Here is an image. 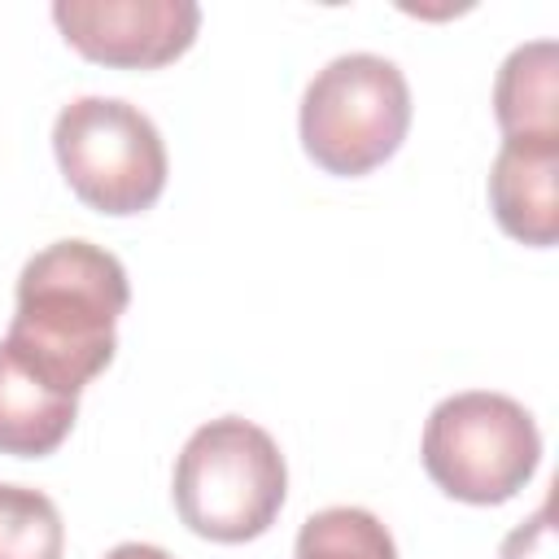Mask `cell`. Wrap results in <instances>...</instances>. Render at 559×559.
I'll use <instances>...</instances> for the list:
<instances>
[{
  "label": "cell",
  "mask_w": 559,
  "mask_h": 559,
  "mask_svg": "<svg viewBox=\"0 0 559 559\" xmlns=\"http://www.w3.org/2000/svg\"><path fill=\"white\" fill-rule=\"evenodd\" d=\"M131 301L122 262L92 240H57L39 249L17 275V310L9 345L44 371L57 389L83 393L114 349V323Z\"/></svg>",
  "instance_id": "obj_1"
},
{
  "label": "cell",
  "mask_w": 559,
  "mask_h": 559,
  "mask_svg": "<svg viewBox=\"0 0 559 559\" xmlns=\"http://www.w3.org/2000/svg\"><path fill=\"white\" fill-rule=\"evenodd\" d=\"M175 511L210 542L262 537L288 493V467L266 428L240 415L201 424L175 459Z\"/></svg>",
  "instance_id": "obj_2"
},
{
  "label": "cell",
  "mask_w": 559,
  "mask_h": 559,
  "mask_svg": "<svg viewBox=\"0 0 559 559\" xmlns=\"http://www.w3.org/2000/svg\"><path fill=\"white\" fill-rule=\"evenodd\" d=\"M411 131L406 74L376 52L332 57L301 96V148L328 175H367L384 166Z\"/></svg>",
  "instance_id": "obj_3"
},
{
  "label": "cell",
  "mask_w": 559,
  "mask_h": 559,
  "mask_svg": "<svg viewBox=\"0 0 559 559\" xmlns=\"http://www.w3.org/2000/svg\"><path fill=\"white\" fill-rule=\"evenodd\" d=\"M419 454L441 493L493 507L533 480L542 463V432L515 397L467 389L432 406Z\"/></svg>",
  "instance_id": "obj_4"
},
{
  "label": "cell",
  "mask_w": 559,
  "mask_h": 559,
  "mask_svg": "<svg viewBox=\"0 0 559 559\" xmlns=\"http://www.w3.org/2000/svg\"><path fill=\"white\" fill-rule=\"evenodd\" d=\"M52 153L74 197L100 214H144L166 188V144L153 118L118 96H79L52 122Z\"/></svg>",
  "instance_id": "obj_5"
},
{
  "label": "cell",
  "mask_w": 559,
  "mask_h": 559,
  "mask_svg": "<svg viewBox=\"0 0 559 559\" xmlns=\"http://www.w3.org/2000/svg\"><path fill=\"white\" fill-rule=\"evenodd\" d=\"M52 22L96 66L157 70L192 48L201 9L192 0H57Z\"/></svg>",
  "instance_id": "obj_6"
},
{
  "label": "cell",
  "mask_w": 559,
  "mask_h": 559,
  "mask_svg": "<svg viewBox=\"0 0 559 559\" xmlns=\"http://www.w3.org/2000/svg\"><path fill=\"white\" fill-rule=\"evenodd\" d=\"M498 227L533 249L559 240V135H507L489 166Z\"/></svg>",
  "instance_id": "obj_7"
},
{
  "label": "cell",
  "mask_w": 559,
  "mask_h": 559,
  "mask_svg": "<svg viewBox=\"0 0 559 559\" xmlns=\"http://www.w3.org/2000/svg\"><path fill=\"white\" fill-rule=\"evenodd\" d=\"M79 415V397L35 371L9 341H0V454H52Z\"/></svg>",
  "instance_id": "obj_8"
},
{
  "label": "cell",
  "mask_w": 559,
  "mask_h": 559,
  "mask_svg": "<svg viewBox=\"0 0 559 559\" xmlns=\"http://www.w3.org/2000/svg\"><path fill=\"white\" fill-rule=\"evenodd\" d=\"M493 118L507 135H559V52L555 39L511 48L493 83Z\"/></svg>",
  "instance_id": "obj_9"
},
{
  "label": "cell",
  "mask_w": 559,
  "mask_h": 559,
  "mask_svg": "<svg viewBox=\"0 0 559 559\" xmlns=\"http://www.w3.org/2000/svg\"><path fill=\"white\" fill-rule=\"evenodd\" d=\"M293 559H397L393 533L362 507H323L301 520Z\"/></svg>",
  "instance_id": "obj_10"
},
{
  "label": "cell",
  "mask_w": 559,
  "mask_h": 559,
  "mask_svg": "<svg viewBox=\"0 0 559 559\" xmlns=\"http://www.w3.org/2000/svg\"><path fill=\"white\" fill-rule=\"evenodd\" d=\"M66 524L48 493L0 480V559H61Z\"/></svg>",
  "instance_id": "obj_11"
},
{
  "label": "cell",
  "mask_w": 559,
  "mask_h": 559,
  "mask_svg": "<svg viewBox=\"0 0 559 559\" xmlns=\"http://www.w3.org/2000/svg\"><path fill=\"white\" fill-rule=\"evenodd\" d=\"M105 559H170L162 546H148V542H122V546H114Z\"/></svg>",
  "instance_id": "obj_12"
}]
</instances>
